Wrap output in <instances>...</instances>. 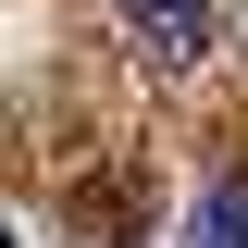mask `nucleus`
<instances>
[{
  "label": "nucleus",
  "mask_w": 248,
  "mask_h": 248,
  "mask_svg": "<svg viewBox=\"0 0 248 248\" xmlns=\"http://www.w3.org/2000/svg\"><path fill=\"white\" fill-rule=\"evenodd\" d=\"M124 25H137V50L161 62V75H199V50H211L223 0H124Z\"/></svg>",
  "instance_id": "1"
},
{
  "label": "nucleus",
  "mask_w": 248,
  "mask_h": 248,
  "mask_svg": "<svg viewBox=\"0 0 248 248\" xmlns=\"http://www.w3.org/2000/svg\"><path fill=\"white\" fill-rule=\"evenodd\" d=\"M174 248H248V174H211V186H199V211H186Z\"/></svg>",
  "instance_id": "2"
},
{
  "label": "nucleus",
  "mask_w": 248,
  "mask_h": 248,
  "mask_svg": "<svg viewBox=\"0 0 248 248\" xmlns=\"http://www.w3.org/2000/svg\"><path fill=\"white\" fill-rule=\"evenodd\" d=\"M0 248H25V236H0Z\"/></svg>",
  "instance_id": "3"
}]
</instances>
